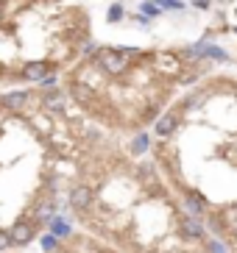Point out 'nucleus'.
<instances>
[{
    "mask_svg": "<svg viewBox=\"0 0 237 253\" xmlns=\"http://www.w3.org/2000/svg\"><path fill=\"white\" fill-rule=\"evenodd\" d=\"M95 61H98V67H101V73H106V75H123L128 70V59L118 47H104V50L98 53Z\"/></svg>",
    "mask_w": 237,
    "mask_h": 253,
    "instance_id": "f257e3e1",
    "label": "nucleus"
},
{
    "mask_svg": "<svg viewBox=\"0 0 237 253\" xmlns=\"http://www.w3.org/2000/svg\"><path fill=\"white\" fill-rule=\"evenodd\" d=\"M37 231H39V223H31L28 217H22V220H17L8 228V234H11V242L14 245H28V242L37 239Z\"/></svg>",
    "mask_w": 237,
    "mask_h": 253,
    "instance_id": "f03ea898",
    "label": "nucleus"
},
{
    "mask_svg": "<svg viewBox=\"0 0 237 253\" xmlns=\"http://www.w3.org/2000/svg\"><path fill=\"white\" fill-rule=\"evenodd\" d=\"M39 106H42L45 112H51V114H61V112L67 109V92H61L59 86H56V89L42 92V97H39Z\"/></svg>",
    "mask_w": 237,
    "mask_h": 253,
    "instance_id": "7ed1b4c3",
    "label": "nucleus"
},
{
    "mask_svg": "<svg viewBox=\"0 0 237 253\" xmlns=\"http://www.w3.org/2000/svg\"><path fill=\"white\" fill-rule=\"evenodd\" d=\"M28 103H31V89H11L0 95V106L8 109V112H22Z\"/></svg>",
    "mask_w": 237,
    "mask_h": 253,
    "instance_id": "20e7f679",
    "label": "nucleus"
},
{
    "mask_svg": "<svg viewBox=\"0 0 237 253\" xmlns=\"http://www.w3.org/2000/svg\"><path fill=\"white\" fill-rule=\"evenodd\" d=\"M48 73H53L51 61H28V64L20 70V78H25V81H31V84H39Z\"/></svg>",
    "mask_w": 237,
    "mask_h": 253,
    "instance_id": "39448f33",
    "label": "nucleus"
},
{
    "mask_svg": "<svg viewBox=\"0 0 237 253\" xmlns=\"http://www.w3.org/2000/svg\"><path fill=\"white\" fill-rule=\"evenodd\" d=\"M92 201H95V195H92V189L84 184L73 186L70 189V206L75 209V211H87L89 206H92Z\"/></svg>",
    "mask_w": 237,
    "mask_h": 253,
    "instance_id": "423d86ee",
    "label": "nucleus"
},
{
    "mask_svg": "<svg viewBox=\"0 0 237 253\" xmlns=\"http://www.w3.org/2000/svg\"><path fill=\"white\" fill-rule=\"evenodd\" d=\"M178 231H181L184 239H204L207 237V228H204L195 217H181V220H178Z\"/></svg>",
    "mask_w": 237,
    "mask_h": 253,
    "instance_id": "0eeeda50",
    "label": "nucleus"
},
{
    "mask_svg": "<svg viewBox=\"0 0 237 253\" xmlns=\"http://www.w3.org/2000/svg\"><path fill=\"white\" fill-rule=\"evenodd\" d=\"M156 136H171L173 131L178 128V114L176 112H168V114H162V117L156 120Z\"/></svg>",
    "mask_w": 237,
    "mask_h": 253,
    "instance_id": "6e6552de",
    "label": "nucleus"
},
{
    "mask_svg": "<svg viewBox=\"0 0 237 253\" xmlns=\"http://www.w3.org/2000/svg\"><path fill=\"white\" fill-rule=\"evenodd\" d=\"M184 206H187V211H190L193 217H198V214L207 211V198H204L201 192H193V189H190V192L184 195Z\"/></svg>",
    "mask_w": 237,
    "mask_h": 253,
    "instance_id": "1a4fd4ad",
    "label": "nucleus"
},
{
    "mask_svg": "<svg viewBox=\"0 0 237 253\" xmlns=\"http://www.w3.org/2000/svg\"><path fill=\"white\" fill-rule=\"evenodd\" d=\"M48 225H51V234H53V237H59V239H67L70 234H73V231H70V225H67L61 217H53Z\"/></svg>",
    "mask_w": 237,
    "mask_h": 253,
    "instance_id": "9d476101",
    "label": "nucleus"
},
{
    "mask_svg": "<svg viewBox=\"0 0 237 253\" xmlns=\"http://www.w3.org/2000/svg\"><path fill=\"white\" fill-rule=\"evenodd\" d=\"M156 61L165 67V73H176V70H181V64H178V59L173 56V53H159Z\"/></svg>",
    "mask_w": 237,
    "mask_h": 253,
    "instance_id": "9b49d317",
    "label": "nucleus"
},
{
    "mask_svg": "<svg viewBox=\"0 0 237 253\" xmlns=\"http://www.w3.org/2000/svg\"><path fill=\"white\" fill-rule=\"evenodd\" d=\"M148 148H151L148 134H137V136L131 139V153H134V156H140V153H145Z\"/></svg>",
    "mask_w": 237,
    "mask_h": 253,
    "instance_id": "f8f14e48",
    "label": "nucleus"
},
{
    "mask_svg": "<svg viewBox=\"0 0 237 253\" xmlns=\"http://www.w3.org/2000/svg\"><path fill=\"white\" fill-rule=\"evenodd\" d=\"M126 17V11H123V3H112V8H109V14H106V20L109 23H120Z\"/></svg>",
    "mask_w": 237,
    "mask_h": 253,
    "instance_id": "ddd939ff",
    "label": "nucleus"
},
{
    "mask_svg": "<svg viewBox=\"0 0 237 253\" xmlns=\"http://www.w3.org/2000/svg\"><path fill=\"white\" fill-rule=\"evenodd\" d=\"M104 50V47H98L95 42H84L81 45V56L84 59H98V53Z\"/></svg>",
    "mask_w": 237,
    "mask_h": 253,
    "instance_id": "4468645a",
    "label": "nucleus"
},
{
    "mask_svg": "<svg viewBox=\"0 0 237 253\" xmlns=\"http://www.w3.org/2000/svg\"><path fill=\"white\" fill-rule=\"evenodd\" d=\"M159 8H162V6H159L156 0H145V3H140V11H142V14H148V17H156V14H159Z\"/></svg>",
    "mask_w": 237,
    "mask_h": 253,
    "instance_id": "2eb2a0df",
    "label": "nucleus"
},
{
    "mask_svg": "<svg viewBox=\"0 0 237 253\" xmlns=\"http://www.w3.org/2000/svg\"><path fill=\"white\" fill-rule=\"evenodd\" d=\"M56 84H59V75H56V70H53V73H48L42 78V81H39V86H48V89H56Z\"/></svg>",
    "mask_w": 237,
    "mask_h": 253,
    "instance_id": "dca6fc26",
    "label": "nucleus"
},
{
    "mask_svg": "<svg viewBox=\"0 0 237 253\" xmlns=\"http://www.w3.org/2000/svg\"><path fill=\"white\" fill-rule=\"evenodd\" d=\"M14 245V242H11V234H8V231H3L0 228V253H6L8 248Z\"/></svg>",
    "mask_w": 237,
    "mask_h": 253,
    "instance_id": "f3484780",
    "label": "nucleus"
},
{
    "mask_svg": "<svg viewBox=\"0 0 237 253\" xmlns=\"http://www.w3.org/2000/svg\"><path fill=\"white\" fill-rule=\"evenodd\" d=\"M42 245H45V251H48V253H53V251H56V245H59V237H53V234H51V237L42 239Z\"/></svg>",
    "mask_w": 237,
    "mask_h": 253,
    "instance_id": "a211bd4d",
    "label": "nucleus"
},
{
    "mask_svg": "<svg viewBox=\"0 0 237 253\" xmlns=\"http://www.w3.org/2000/svg\"><path fill=\"white\" fill-rule=\"evenodd\" d=\"M207 253H226V248H223V242H218V239H212L207 245Z\"/></svg>",
    "mask_w": 237,
    "mask_h": 253,
    "instance_id": "6ab92c4d",
    "label": "nucleus"
},
{
    "mask_svg": "<svg viewBox=\"0 0 237 253\" xmlns=\"http://www.w3.org/2000/svg\"><path fill=\"white\" fill-rule=\"evenodd\" d=\"M162 8H184V3H178V0H156Z\"/></svg>",
    "mask_w": 237,
    "mask_h": 253,
    "instance_id": "aec40b11",
    "label": "nucleus"
},
{
    "mask_svg": "<svg viewBox=\"0 0 237 253\" xmlns=\"http://www.w3.org/2000/svg\"><path fill=\"white\" fill-rule=\"evenodd\" d=\"M195 8H209V0H193Z\"/></svg>",
    "mask_w": 237,
    "mask_h": 253,
    "instance_id": "412c9836",
    "label": "nucleus"
},
{
    "mask_svg": "<svg viewBox=\"0 0 237 253\" xmlns=\"http://www.w3.org/2000/svg\"><path fill=\"white\" fill-rule=\"evenodd\" d=\"M0 23H3V6H0Z\"/></svg>",
    "mask_w": 237,
    "mask_h": 253,
    "instance_id": "4be33fe9",
    "label": "nucleus"
}]
</instances>
